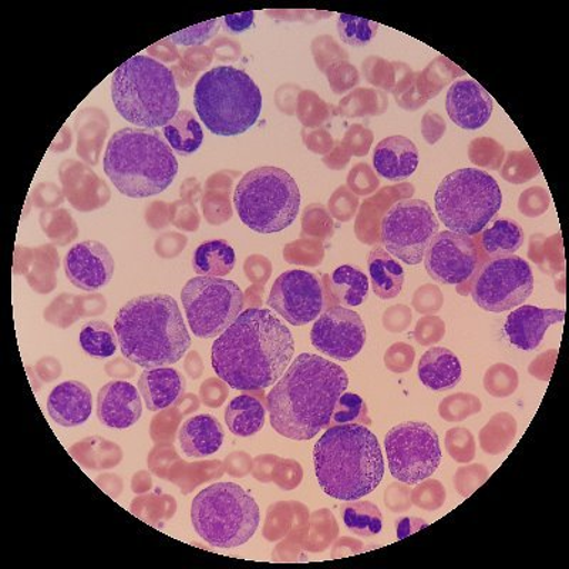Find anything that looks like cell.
<instances>
[{"label": "cell", "mask_w": 569, "mask_h": 569, "mask_svg": "<svg viewBox=\"0 0 569 569\" xmlns=\"http://www.w3.org/2000/svg\"><path fill=\"white\" fill-rule=\"evenodd\" d=\"M79 340L80 347L86 353L99 359L111 358L119 345L116 330L101 320H91L86 323L81 329Z\"/></svg>", "instance_id": "cell-34"}, {"label": "cell", "mask_w": 569, "mask_h": 569, "mask_svg": "<svg viewBox=\"0 0 569 569\" xmlns=\"http://www.w3.org/2000/svg\"><path fill=\"white\" fill-rule=\"evenodd\" d=\"M385 505L391 512H406L411 506L409 487L393 482L385 491Z\"/></svg>", "instance_id": "cell-45"}, {"label": "cell", "mask_w": 569, "mask_h": 569, "mask_svg": "<svg viewBox=\"0 0 569 569\" xmlns=\"http://www.w3.org/2000/svg\"><path fill=\"white\" fill-rule=\"evenodd\" d=\"M104 172L121 194L147 198L161 194L172 184L178 161L157 131L127 127L111 136L107 144Z\"/></svg>", "instance_id": "cell-5"}, {"label": "cell", "mask_w": 569, "mask_h": 569, "mask_svg": "<svg viewBox=\"0 0 569 569\" xmlns=\"http://www.w3.org/2000/svg\"><path fill=\"white\" fill-rule=\"evenodd\" d=\"M194 106L212 134L240 136L257 123L262 93L247 71L217 66L197 81Z\"/></svg>", "instance_id": "cell-7"}, {"label": "cell", "mask_w": 569, "mask_h": 569, "mask_svg": "<svg viewBox=\"0 0 569 569\" xmlns=\"http://www.w3.org/2000/svg\"><path fill=\"white\" fill-rule=\"evenodd\" d=\"M517 435V421L508 413H498L482 427L480 446L487 455L497 456L511 446Z\"/></svg>", "instance_id": "cell-35"}, {"label": "cell", "mask_w": 569, "mask_h": 569, "mask_svg": "<svg viewBox=\"0 0 569 569\" xmlns=\"http://www.w3.org/2000/svg\"><path fill=\"white\" fill-rule=\"evenodd\" d=\"M373 166L386 180H406L418 169L419 149L408 137H388L376 146Z\"/></svg>", "instance_id": "cell-23"}, {"label": "cell", "mask_w": 569, "mask_h": 569, "mask_svg": "<svg viewBox=\"0 0 569 569\" xmlns=\"http://www.w3.org/2000/svg\"><path fill=\"white\" fill-rule=\"evenodd\" d=\"M418 373L426 388L445 391L460 383L462 369L456 353L450 349L436 347L421 356Z\"/></svg>", "instance_id": "cell-26"}, {"label": "cell", "mask_w": 569, "mask_h": 569, "mask_svg": "<svg viewBox=\"0 0 569 569\" xmlns=\"http://www.w3.org/2000/svg\"><path fill=\"white\" fill-rule=\"evenodd\" d=\"M520 383L517 370L510 365L497 363L487 370L485 376V388L492 398H508L515 395Z\"/></svg>", "instance_id": "cell-38"}, {"label": "cell", "mask_w": 569, "mask_h": 569, "mask_svg": "<svg viewBox=\"0 0 569 569\" xmlns=\"http://www.w3.org/2000/svg\"><path fill=\"white\" fill-rule=\"evenodd\" d=\"M311 342L320 353L340 362H348L362 352L366 328L359 313L348 308L335 307L315 320Z\"/></svg>", "instance_id": "cell-17"}, {"label": "cell", "mask_w": 569, "mask_h": 569, "mask_svg": "<svg viewBox=\"0 0 569 569\" xmlns=\"http://www.w3.org/2000/svg\"><path fill=\"white\" fill-rule=\"evenodd\" d=\"M64 271L71 284L86 292L98 291L113 278L114 259L99 241H84L64 257Z\"/></svg>", "instance_id": "cell-18"}, {"label": "cell", "mask_w": 569, "mask_h": 569, "mask_svg": "<svg viewBox=\"0 0 569 569\" xmlns=\"http://www.w3.org/2000/svg\"><path fill=\"white\" fill-rule=\"evenodd\" d=\"M372 420L369 418L368 406L360 396L343 393L335 406L330 426L340 425H363L369 426Z\"/></svg>", "instance_id": "cell-37"}, {"label": "cell", "mask_w": 569, "mask_h": 569, "mask_svg": "<svg viewBox=\"0 0 569 569\" xmlns=\"http://www.w3.org/2000/svg\"><path fill=\"white\" fill-rule=\"evenodd\" d=\"M446 449L451 459L461 465L475 460L476 457V439L470 430L465 427H455L446 435Z\"/></svg>", "instance_id": "cell-40"}, {"label": "cell", "mask_w": 569, "mask_h": 569, "mask_svg": "<svg viewBox=\"0 0 569 569\" xmlns=\"http://www.w3.org/2000/svg\"><path fill=\"white\" fill-rule=\"evenodd\" d=\"M136 386L114 380L103 386L98 396V416L110 429L124 430L141 419L142 401Z\"/></svg>", "instance_id": "cell-21"}, {"label": "cell", "mask_w": 569, "mask_h": 569, "mask_svg": "<svg viewBox=\"0 0 569 569\" xmlns=\"http://www.w3.org/2000/svg\"><path fill=\"white\" fill-rule=\"evenodd\" d=\"M482 408L481 401L477 396L471 393H456L449 396L439 406L440 418L449 421V423H457V421H465L470 416L480 413Z\"/></svg>", "instance_id": "cell-39"}, {"label": "cell", "mask_w": 569, "mask_h": 569, "mask_svg": "<svg viewBox=\"0 0 569 569\" xmlns=\"http://www.w3.org/2000/svg\"><path fill=\"white\" fill-rule=\"evenodd\" d=\"M222 19H212L196 27L171 34V42L178 46H198L208 42L221 28Z\"/></svg>", "instance_id": "cell-42"}, {"label": "cell", "mask_w": 569, "mask_h": 569, "mask_svg": "<svg viewBox=\"0 0 569 569\" xmlns=\"http://www.w3.org/2000/svg\"><path fill=\"white\" fill-rule=\"evenodd\" d=\"M379 23L373 20L352 17V14H339L338 32L343 43L353 48H365L372 43L378 34Z\"/></svg>", "instance_id": "cell-36"}, {"label": "cell", "mask_w": 569, "mask_h": 569, "mask_svg": "<svg viewBox=\"0 0 569 569\" xmlns=\"http://www.w3.org/2000/svg\"><path fill=\"white\" fill-rule=\"evenodd\" d=\"M345 526L355 536L376 537L382 532L383 516L380 508L370 501H348L342 508Z\"/></svg>", "instance_id": "cell-33"}, {"label": "cell", "mask_w": 569, "mask_h": 569, "mask_svg": "<svg viewBox=\"0 0 569 569\" xmlns=\"http://www.w3.org/2000/svg\"><path fill=\"white\" fill-rule=\"evenodd\" d=\"M268 307L293 327H303L317 320L323 311L322 284L313 273L301 269L283 272L273 283Z\"/></svg>", "instance_id": "cell-15"}, {"label": "cell", "mask_w": 569, "mask_h": 569, "mask_svg": "<svg viewBox=\"0 0 569 569\" xmlns=\"http://www.w3.org/2000/svg\"><path fill=\"white\" fill-rule=\"evenodd\" d=\"M212 369L230 388L262 391L272 388L291 365V330L269 309L243 311L212 345Z\"/></svg>", "instance_id": "cell-1"}, {"label": "cell", "mask_w": 569, "mask_h": 569, "mask_svg": "<svg viewBox=\"0 0 569 569\" xmlns=\"http://www.w3.org/2000/svg\"><path fill=\"white\" fill-rule=\"evenodd\" d=\"M172 151L180 156L194 154L204 141V131L197 117L188 110L178 111L169 124L162 127Z\"/></svg>", "instance_id": "cell-30"}, {"label": "cell", "mask_w": 569, "mask_h": 569, "mask_svg": "<svg viewBox=\"0 0 569 569\" xmlns=\"http://www.w3.org/2000/svg\"><path fill=\"white\" fill-rule=\"evenodd\" d=\"M435 201L437 216L451 232L472 237L500 211L502 194L489 172L461 169L440 182Z\"/></svg>", "instance_id": "cell-10"}, {"label": "cell", "mask_w": 569, "mask_h": 569, "mask_svg": "<svg viewBox=\"0 0 569 569\" xmlns=\"http://www.w3.org/2000/svg\"><path fill=\"white\" fill-rule=\"evenodd\" d=\"M443 335V323L439 322V320H433V325H431L430 320H425V322L419 323L415 337L421 347H430V345L439 342Z\"/></svg>", "instance_id": "cell-46"}, {"label": "cell", "mask_w": 569, "mask_h": 569, "mask_svg": "<svg viewBox=\"0 0 569 569\" xmlns=\"http://www.w3.org/2000/svg\"><path fill=\"white\" fill-rule=\"evenodd\" d=\"M410 498L421 510L436 511L446 502V489L440 481L425 480L410 492Z\"/></svg>", "instance_id": "cell-41"}, {"label": "cell", "mask_w": 569, "mask_h": 569, "mask_svg": "<svg viewBox=\"0 0 569 569\" xmlns=\"http://www.w3.org/2000/svg\"><path fill=\"white\" fill-rule=\"evenodd\" d=\"M370 282L376 297L388 301L399 297L405 284V269L382 247H375L368 259Z\"/></svg>", "instance_id": "cell-27"}, {"label": "cell", "mask_w": 569, "mask_h": 569, "mask_svg": "<svg viewBox=\"0 0 569 569\" xmlns=\"http://www.w3.org/2000/svg\"><path fill=\"white\" fill-rule=\"evenodd\" d=\"M348 385L342 366L322 356L299 355L269 391L267 408L273 430L287 439L312 440L330 426Z\"/></svg>", "instance_id": "cell-2"}, {"label": "cell", "mask_w": 569, "mask_h": 569, "mask_svg": "<svg viewBox=\"0 0 569 569\" xmlns=\"http://www.w3.org/2000/svg\"><path fill=\"white\" fill-rule=\"evenodd\" d=\"M114 330L124 358L144 369L164 368L191 347L184 319L170 295H142L117 313Z\"/></svg>", "instance_id": "cell-3"}, {"label": "cell", "mask_w": 569, "mask_h": 569, "mask_svg": "<svg viewBox=\"0 0 569 569\" xmlns=\"http://www.w3.org/2000/svg\"><path fill=\"white\" fill-rule=\"evenodd\" d=\"M233 206L252 231L276 233L297 220L301 192L289 172L278 167H259L238 182Z\"/></svg>", "instance_id": "cell-9"}, {"label": "cell", "mask_w": 569, "mask_h": 569, "mask_svg": "<svg viewBox=\"0 0 569 569\" xmlns=\"http://www.w3.org/2000/svg\"><path fill=\"white\" fill-rule=\"evenodd\" d=\"M139 390L147 409L159 411L174 405L186 390V380L172 368L146 369L139 380Z\"/></svg>", "instance_id": "cell-25"}, {"label": "cell", "mask_w": 569, "mask_h": 569, "mask_svg": "<svg viewBox=\"0 0 569 569\" xmlns=\"http://www.w3.org/2000/svg\"><path fill=\"white\" fill-rule=\"evenodd\" d=\"M182 453L190 459H204L216 455L223 443V429L211 415L188 419L178 431Z\"/></svg>", "instance_id": "cell-24"}, {"label": "cell", "mask_w": 569, "mask_h": 569, "mask_svg": "<svg viewBox=\"0 0 569 569\" xmlns=\"http://www.w3.org/2000/svg\"><path fill=\"white\" fill-rule=\"evenodd\" d=\"M489 477V470L482 465H472L469 467H461L456 472L455 486L456 490L462 497H470L472 492L479 490Z\"/></svg>", "instance_id": "cell-43"}, {"label": "cell", "mask_w": 569, "mask_h": 569, "mask_svg": "<svg viewBox=\"0 0 569 569\" xmlns=\"http://www.w3.org/2000/svg\"><path fill=\"white\" fill-rule=\"evenodd\" d=\"M416 352L410 345L396 343L385 353L386 368L393 373L409 372L415 363Z\"/></svg>", "instance_id": "cell-44"}, {"label": "cell", "mask_w": 569, "mask_h": 569, "mask_svg": "<svg viewBox=\"0 0 569 569\" xmlns=\"http://www.w3.org/2000/svg\"><path fill=\"white\" fill-rule=\"evenodd\" d=\"M391 476L408 486L420 485L439 469V436L423 421H406L395 426L385 439Z\"/></svg>", "instance_id": "cell-12"}, {"label": "cell", "mask_w": 569, "mask_h": 569, "mask_svg": "<svg viewBox=\"0 0 569 569\" xmlns=\"http://www.w3.org/2000/svg\"><path fill=\"white\" fill-rule=\"evenodd\" d=\"M439 233V221L426 201L401 200L385 213L380 237L386 251L408 266H419Z\"/></svg>", "instance_id": "cell-13"}, {"label": "cell", "mask_w": 569, "mask_h": 569, "mask_svg": "<svg viewBox=\"0 0 569 569\" xmlns=\"http://www.w3.org/2000/svg\"><path fill=\"white\" fill-rule=\"evenodd\" d=\"M313 462L325 495L340 501L369 496L385 476L382 449L363 425L329 426L315 445Z\"/></svg>", "instance_id": "cell-4"}, {"label": "cell", "mask_w": 569, "mask_h": 569, "mask_svg": "<svg viewBox=\"0 0 569 569\" xmlns=\"http://www.w3.org/2000/svg\"><path fill=\"white\" fill-rule=\"evenodd\" d=\"M525 243V231L515 220H498L481 236V247L491 258L515 256Z\"/></svg>", "instance_id": "cell-32"}, {"label": "cell", "mask_w": 569, "mask_h": 569, "mask_svg": "<svg viewBox=\"0 0 569 569\" xmlns=\"http://www.w3.org/2000/svg\"><path fill=\"white\" fill-rule=\"evenodd\" d=\"M566 311L562 309H541L532 305H521L508 315L505 332L517 349L532 352L540 347L551 325L563 322Z\"/></svg>", "instance_id": "cell-20"}, {"label": "cell", "mask_w": 569, "mask_h": 569, "mask_svg": "<svg viewBox=\"0 0 569 569\" xmlns=\"http://www.w3.org/2000/svg\"><path fill=\"white\" fill-rule=\"evenodd\" d=\"M236 251L223 240L201 243L192 257V268L200 277L222 278L236 267Z\"/></svg>", "instance_id": "cell-29"}, {"label": "cell", "mask_w": 569, "mask_h": 569, "mask_svg": "<svg viewBox=\"0 0 569 569\" xmlns=\"http://www.w3.org/2000/svg\"><path fill=\"white\" fill-rule=\"evenodd\" d=\"M191 521L211 547L237 548L257 532L261 515L256 498L236 482H217L194 498Z\"/></svg>", "instance_id": "cell-8"}, {"label": "cell", "mask_w": 569, "mask_h": 569, "mask_svg": "<svg viewBox=\"0 0 569 569\" xmlns=\"http://www.w3.org/2000/svg\"><path fill=\"white\" fill-rule=\"evenodd\" d=\"M48 410L50 418L63 427H78L84 425L93 410L91 391L78 380L56 386L49 395Z\"/></svg>", "instance_id": "cell-22"}, {"label": "cell", "mask_w": 569, "mask_h": 569, "mask_svg": "<svg viewBox=\"0 0 569 569\" xmlns=\"http://www.w3.org/2000/svg\"><path fill=\"white\" fill-rule=\"evenodd\" d=\"M111 99L126 121L146 130L169 124L180 106L171 70L147 56H134L114 71Z\"/></svg>", "instance_id": "cell-6"}, {"label": "cell", "mask_w": 569, "mask_h": 569, "mask_svg": "<svg viewBox=\"0 0 569 569\" xmlns=\"http://www.w3.org/2000/svg\"><path fill=\"white\" fill-rule=\"evenodd\" d=\"M396 525H398L399 540H403L406 537L413 536V533L420 531L421 528L429 526L425 520H419V518L413 517L401 518V520L396 522Z\"/></svg>", "instance_id": "cell-48"}, {"label": "cell", "mask_w": 569, "mask_h": 569, "mask_svg": "<svg viewBox=\"0 0 569 569\" xmlns=\"http://www.w3.org/2000/svg\"><path fill=\"white\" fill-rule=\"evenodd\" d=\"M182 307L188 325L200 339L220 337L243 309L240 284L222 278L196 277L182 288Z\"/></svg>", "instance_id": "cell-11"}, {"label": "cell", "mask_w": 569, "mask_h": 569, "mask_svg": "<svg viewBox=\"0 0 569 569\" xmlns=\"http://www.w3.org/2000/svg\"><path fill=\"white\" fill-rule=\"evenodd\" d=\"M533 291L530 263L517 256L492 258L472 283L471 297L482 311L501 313L521 307Z\"/></svg>", "instance_id": "cell-14"}, {"label": "cell", "mask_w": 569, "mask_h": 569, "mask_svg": "<svg viewBox=\"0 0 569 569\" xmlns=\"http://www.w3.org/2000/svg\"><path fill=\"white\" fill-rule=\"evenodd\" d=\"M330 291L343 308L362 305L369 297V278L360 269L342 266L329 278Z\"/></svg>", "instance_id": "cell-31"}, {"label": "cell", "mask_w": 569, "mask_h": 569, "mask_svg": "<svg viewBox=\"0 0 569 569\" xmlns=\"http://www.w3.org/2000/svg\"><path fill=\"white\" fill-rule=\"evenodd\" d=\"M426 271L436 282L460 284L475 276L479 251L475 240L451 231L437 233L425 256Z\"/></svg>", "instance_id": "cell-16"}, {"label": "cell", "mask_w": 569, "mask_h": 569, "mask_svg": "<svg viewBox=\"0 0 569 569\" xmlns=\"http://www.w3.org/2000/svg\"><path fill=\"white\" fill-rule=\"evenodd\" d=\"M253 19H256V13L251 10V12L228 14L222 19V22L228 33L240 34L252 27Z\"/></svg>", "instance_id": "cell-47"}, {"label": "cell", "mask_w": 569, "mask_h": 569, "mask_svg": "<svg viewBox=\"0 0 569 569\" xmlns=\"http://www.w3.org/2000/svg\"><path fill=\"white\" fill-rule=\"evenodd\" d=\"M267 410L261 401L252 396L242 395L233 399L226 409V423L231 433L238 437H251L266 425Z\"/></svg>", "instance_id": "cell-28"}, {"label": "cell", "mask_w": 569, "mask_h": 569, "mask_svg": "<svg viewBox=\"0 0 569 569\" xmlns=\"http://www.w3.org/2000/svg\"><path fill=\"white\" fill-rule=\"evenodd\" d=\"M446 109L460 129L479 130L489 123L495 100L476 80H459L447 91Z\"/></svg>", "instance_id": "cell-19"}]
</instances>
